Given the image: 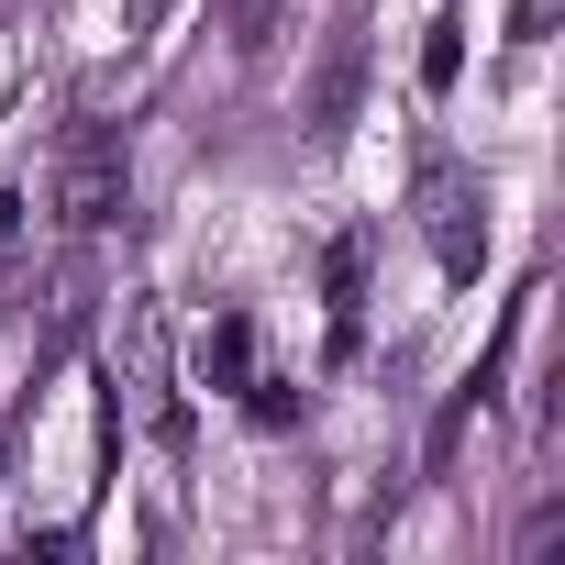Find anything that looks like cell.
Listing matches in <instances>:
<instances>
[{
  "label": "cell",
  "instance_id": "cell-3",
  "mask_svg": "<svg viewBox=\"0 0 565 565\" xmlns=\"http://www.w3.org/2000/svg\"><path fill=\"white\" fill-rule=\"evenodd\" d=\"M322 289H333V355H355V333H366V233H344L322 255Z\"/></svg>",
  "mask_w": 565,
  "mask_h": 565
},
{
  "label": "cell",
  "instance_id": "cell-6",
  "mask_svg": "<svg viewBox=\"0 0 565 565\" xmlns=\"http://www.w3.org/2000/svg\"><path fill=\"white\" fill-rule=\"evenodd\" d=\"M244 411L277 433V422H300V388H289V377H244Z\"/></svg>",
  "mask_w": 565,
  "mask_h": 565
},
{
  "label": "cell",
  "instance_id": "cell-2",
  "mask_svg": "<svg viewBox=\"0 0 565 565\" xmlns=\"http://www.w3.org/2000/svg\"><path fill=\"white\" fill-rule=\"evenodd\" d=\"M422 233H433L444 277H477L488 222H477V178H466V167H422Z\"/></svg>",
  "mask_w": 565,
  "mask_h": 565
},
{
  "label": "cell",
  "instance_id": "cell-1",
  "mask_svg": "<svg viewBox=\"0 0 565 565\" xmlns=\"http://www.w3.org/2000/svg\"><path fill=\"white\" fill-rule=\"evenodd\" d=\"M122 189H134L122 134H111V122H67V145H56V211H67V233L122 222Z\"/></svg>",
  "mask_w": 565,
  "mask_h": 565
},
{
  "label": "cell",
  "instance_id": "cell-7",
  "mask_svg": "<svg viewBox=\"0 0 565 565\" xmlns=\"http://www.w3.org/2000/svg\"><path fill=\"white\" fill-rule=\"evenodd\" d=\"M167 12H178V0H122V23H134V34H156Z\"/></svg>",
  "mask_w": 565,
  "mask_h": 565
},
{
  "label": "cell",
  "instance_id": "cell-8",
  "mask_svg": "<svg viewBox=\"0 0 565 565\" xmlns=\"http://www.w3.org/2000/svg\"><path fill=\"white\" fill-rule=\"evenodd\" d=\"M12 233H23V200H12V189H0V244H12Z\"/></svg>",
  "mask_w": 565,
  "mask_h": 565
},
{
  "label": "cell",
  "instance_id": "cell-5",
  "mask_svg": "<svg viewBox=\"0 0 565 565\" xmlns=\"http://www.w3.org/2000/svg\"><path fill=\"white\" fill-rule=\"evenodd\" d=\"M455 78H466V12H444V23H433V34H422V89H433V100H444V89H455Z\"/></svg>",
  "mask_w": 565,
  "mask_h": 565
},
{
  "label": "cell",
  "instance_id": "cell-4",
  "mask_svg": "<svg viewBox=\"0 0 565 565\" xmlns=\"http://www.w3.org/2000/svg\"><path fill=\"white\" fill-rule=\"evenodd\" d=\"M200 377H211V388H244V377H255V322H244V311H222V322L200 333Z\"/></svg>",
  "mask_w": 565,
  "mask_h": 565
}]
</instances>
